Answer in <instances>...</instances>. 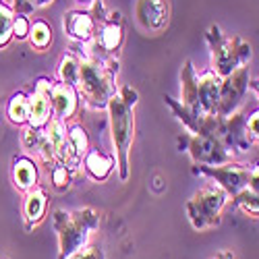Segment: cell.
Returning a JSON list of instances; mask_svg holds the SVG:
<instances>
[{
    "label": "cell",
    "mask_w": 259,
    "mask_h": 259,
    "mask_svg": "<svg viewBox=\"0 0 259 259\" xmlns=\"http://www.w3.org/2000/svg\"><path fill=\"white\" fill-rule=\"evenodd\" d=\"M64 27H67L69 35L77 39H90L94 35V19L85 13H71L64 19Z\"/></svg>",
    "instance_id": "obj_11"
},
{
    "label": "cell",
    "mask_w": 259,
    "mask_h": 259,
    "mask_svg": "<svg viewBox=\"0 0 259 259\" xmlns=\"http://www.w3.org/2000/svg\"><path fill=\"white\" fill-rule=\"evenodd\" d=\"M13 23H15V19H13L11 9L0 5V46L9 41V37L13 33Z\"/></svg>",
    "instance_id": "obj_20"
},
{
    "label": "cell",
    "mask_w": 259,
    "mask_h": 259,
    "mask_svg": "<svg viewBox=\"0 0 259 259\" xmlns=\"http://www.w3.org/2000/svg\"><path fill=\"white\" fill-rule=\"evenodd\" d=\"M75 259H102V257L98 255V251H94V249H88V251H85V253L77 255Z\"/></svg>",
    "instance_id": "obj_25"
},
{
    "label": "cell",
    "mask_w": 259,
    "mask_h": 259,
    "mask_svg": "<svg viewBox=\"0 0 259 259\" xmlns=\"http://www.w3.org/2000/svg\"><path fill=\"white\" fill-rule=\"evenodd\" d=\"M77 85L81 88V94L88 98L92 106H104L106 102H110L112 92H114L112 75L98 60L79 62V83Z\"/></svg>",
    "instance_id": "obj_1"
},
{
    "label": "cell",
    "mask_w": 259,
    "mask_h": 259,
    "mask_svg": "<svg viewBox=\"0 0 259 259\" xmlns=\"http://www.w3.org/2000/svg\"><path fill=\"white\" fill-rule=\"evenodd\" d=\"M54 185H56L58 189H62V187H67V185H69V172H67V166H58V168H54Z\"/></svg>",
    "instance_id": "obj_23"
},
{
    "label": "cell",
    "mask_w": 259,
    "mask_h": 259,
    "mask_svg": "<svg viewBox=\"0 0 259 259\" xmlns=\"http://www.w3.org/2000/svg\"><path fill=\"white\" fill-rule=\"evenodd\" d=\"M52 39V31L50 27L44 23V21H37V23H33L31 27V44L37 46V48H46L50 44Z\"/></svg>",
    "instance_id": "obj_19"
},
{
    "label": "cell",
    "mask_w": 259,
    "mask_h": 259,
    "mask_svg": "<svg viewBox=\"0 0 259 259\" xmlns=\"http://www.w3.org/2000/svg\"><path fill=\"white\" fill-rule=\"evenodd\" d=\"M135 15L145 29L158 31L168 23V3L166 0H137Z\"/></svg>",
    "instance_id": "obj_6"
},
{
    "label": "cell",
    "mask_w": 259,
    "mask_h": 259,
    "mask_svg": "<svg viewBox=\"0 0 259 259\" xmlns=\"http://www.w3.org/2000/svg\"><path fill=\"white\" fill-rule=\"evenodd\" d=\"M60 79L67 85H77L79 83V60L71 54H67L60 62Z\"/></svg>",
    "instance_id": "obj_17"
},
{
    "label": "cell",
    "mask_w": 259,
    "mask_h": 259,
    "mask_svg": "<svg viewBox=\"0 0 259 259\" xmlns=\"http://www.w3.org/2000/svg\"><path fill=\"white\" fill-rule=\"evenodd\" d=\"M13 177H15V185L19 189H31L37 181V172H35V166L29 160H19L15 164Z\"/></svg>",
    "instance_id": "obj_13"
},
{
    "label": "cell",
    "mask_w": 259,
    "mask_h": 259,
    "mask_svg": "<svg viewBox=\"0 0 259 259\" xmlns=\"http://www.w3.org/2000/svg\"><path fill=\"white\" fill-rule=\"evenodd\" d=\"M222 205H224V193L215 187H205L203 191L197 193L195 199L191 201L189 211H191L193 220L199 218V222H195V226L203 228L205 224L213 222V215H218Z\"/></svg>",
    "instance_id": "obj_3"
},
{
    "label": "cell",
    "mask_w": 259,
    "mask_h": 259,
    "mask_svg": "<svg viewBox=\"0 0 259 259\" xmlns=\"http://www.w3.org/2000/svg\"><path fill=\"white\" fill-rule=\"evenodd\" d=\"M48 3H52V0H35V5H37V7H46Z\"/></svg>",
    "instance_id": "obj_26"
},
{
    "label": "cell",
    "mask_w": 259,
    "mask_h": 259,
    "mask_svg": "<svg viewBox=\"0 0 259 259\" xmlns=\"http://www.w3.org/2000/svg\"><path fill=\"white\" fill-rule=\"evenodd\" d=\"M9 116L17 124H23L25 120H29V100L23 94H17L11 100V104H9Z\"/></svg>",
    "instance_id": "obj_15"
},
{
    "label": "cell",
    "mask_w": 259,
    "mask_h": 259,
    "mask_svg": "<svg viewBox=\"0 0 259 259\" xmlns=\"http://www.w3.org/2000/svg\"><path fill=\"white\" fill-rule=\"evenodd\" d=\"M52 106H54L56 116L60 120L71 118L77 108V94L73 90V85L60 83L56 88H52Z\"/></svg>",
    "instance_id": "obj_7"
},
{
    "label": "cell",
    "mask_w": 259,
    "mask_h": 259,
    "mask_svg": "<svg viewBox=\"0 0 259 259\" xmlns=\"http://www.w3.org/2000/svg\"><path fill=\"white\" fill-rule=\"evenodd\" d=\"M85 236H88V226H85V222H71L62 228V257L64 255H71L75 253L83 241Z\"/></svg>",
    "instance_id": "obj_10"
},
{
    "label": "cell",
    "mask_w": 259,
    "mask_h": 259,
    "mask_svg": "<svg viewBox=\"0 0 259 259\" xmlns=\"http://www.w3.org/2000/svg\"><path fill=\"white\" fill-rule=\"evenodd\" d=\"M69 141H71L73 149L77 152V156H83L85 152H88V135H85V131H83L81 126H73L71 128Z\"/></svg>",
    "instance_id": "obj_21"
},
{
    "label": "cell",
    "mask_w": 259,
    "mask_h": 259,
    "mask_svg": "<svg viewBox=\"0 0 259 259\" xmlns=\"http://www.w3.org/2000/svg\"><path fill=\"white\" fill-rule=\"evenodd\" d=\"M85 166H88L90 175L94 179H106L112 170V160L102 156L100 152H90L88 158H85Z\"/></svg>",
    "instance_id": "obj_14"
},
{
    "label": "cell",
    "mask_w": 259,
    "mask_h": 259,
    "mask_svg": "<svg viewBox=\"0 0 259 259\" xmlns=\"http://www.w3.org/2000/svg\"><path fill=\"white\" fill-rule=\"evenodd\" d=\"M251 56V50L239 39H228L215 50L213 54V62L218 67L220 75H230L236 69H241V64L245 62V58Z\"/></svg>",
    "instance_id": "obj_4"
},
{
    "label": "cell",
    "mask_w": 259,
    "mask_h": 259,
    "mask_svg": "<svg viewBox=\"0 0 259 259\" xmlns=\"http://www.w3.org/2000/svg\"><path fill=\"white\" fill-rule=\"evenodd\" d=\"M197 100L205 112L213 110L220 104V77H215L213 73L203 75L197 83Z\"/></svg>",
    "instance_id": "obj_8"
},
{
    "label": "cell",
    "mask_w": 259,
    "mask_h": 259,
    "mask_svg": "<svg viewBox=\"0 0 259 259\" xmlns=\"http://www.w3.org/2000/svg\"><path fill=\"white\" fill-rule=\"evenodd\" d=\"M100 41H102V46L106 50H116L120 46V41H122V29L116 23L106 25L100 33Z\"/></svg>",
    "instance_id": "obj_18"
},
{
    "label": "cell",
    "mask_w": 259,
    "mask_h": 259,
    "mask_svg": "<svg viewBox=\"0 0 259 259\" xmlns=\"http://www.w3.org/2000/svg\"><path fill=\"white\" fill-rule=\"evenodd\" d=\"M46 211V197L41 191H33L25 201V215L29 222H37Z\"/></svg>",
    "instance_id": "obj_16"
},
{
    "label": "cell",
    "mask_w": 259,
    "mask_h": 259,
    "mask_svg": "<svg viewBox=\"0 0 259 259\" xmlns=\"http://www.w3.org/2000/svg\"><path fill=\"white\" fill-rule=\"evenodd\" d=\"M215 177L220 179V183L230 191L234 193L236 197L247 189V181H249V168H241V166H232V168H224V170H218L213 172Z\"/></svg>",
    "instance_id": "obj_9"
},
{
    "label": "cell",
    "mask_w": 259,
    "mask_h": 259,
    "mask_svg": "<svg viewBox=\"0 0 259 259\" xmlns=\"http://www.w3.org/2000/svg\"><path fill=\"white\" fill-rule=\"evenodd\" d=\"M232 75V79L224 85V90H222V96H220V100H222V104H224V108L228 110L230 106H234L236 102H239V98L243 96V92H245V81H247V71L241 67V71H236V73H230Z\"/></svg>",
    "instance_id": "obj_12"
},
{
    "label": "cell",
    "mask_w": 259,
    "mask_h": 259,
    "mask_svg": "<svg viewBox=\"0 0 259 259\" xmlns=\"http://www.w3.org/2000/svg\"><path fill=\"white\" fill-rule=\"evenodd\" d=\"M247 133L251 135V139L259 141V112L251 114V118H249V122H247Z\"/></svg>",
    "instance_id": "obj_24"
},
{
    "label": "cell",
    "mask_w": 259,
    "mask_h": 259,
    "mask_svg": "<svg viewBox=\"0 0 259 259\" xmlns=\"http://www.w3.org/2000/svg\"><path fill=\"white\" fill-rule=\"evenodd\" d=\"M255 92H257V96H259V81L255 83Z\"/></svg>",
    "instance_id": "obj_27"
},
{
    "label": "cell",
    "mask_w": 259,
    "mask_h": 259,
    "mask_svg": "<svg viewBox=\"0 0 259 259\" xmlns=\"http://www.w3.org/2000/svg\"><path fill=\"white\" fill-rule=\"evenodd\" d=\"M50 108H52V85L41 79L35 85V92L29 98V122L31 126L39 128L44 126L50 118Z\"/></svg>",
    "instance_id": "obj_5"
},
{
    "label": "cell",
    "mask_w": 259,
    "mask_h": 259,
    "mask_svg": "<svg viewBox=\"0 0 259 259\" xmlns=\"http://www.w3.org/2000/svg\"><path fill=\"white\" fill-rule=\"evenodd\" d=\"M13 33H15L19 39H23V37L29 33V23H27V19H25V17H17V19H15V23H13Z\"/></svg>",
    "instance_id": "obj_22"
},
{
    "label": "cell",
    "mask_w": 259,
    "mask_h": 259,
    "mask_svg": "<svg viewBox=\"0 0 259 259\" xmlns=\"http://www.w3.org/2000/svg\"><path fill=\"white\" fill-rule=\"evenodd\" d=\"M110 120H112V139L114 147L120 158V172L122 177H126V154L131 147L133 139V112L120 96L110 98Z\"/></svg>",
    "instance_id": "obj_2"
}]
</instances>
